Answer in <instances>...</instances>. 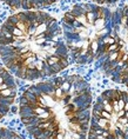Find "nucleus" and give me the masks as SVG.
I'll return each instance as SVG.
<instances>
[{
    "label": "nucleus",
    "mask_w": 128,
    "mask_h": 139,
    "mask_svg": "<svg viewBox=\"0 0 128 139\" xmlns=\"http://www.w3.org/2000/svg\"><path fill=\"white\" fill-rule=\"evenodd\" d=\"M70 86H72V84H70V83H68L67 80L64 81V84L61 85V90L64 91V93H65V94H70Z\"/></svg>",
    "instance_id": "1"
},
{
    "label": "nucleus",
    "mask_w": 128,
    "mask_h": 139,
    "mask_svg": "<svg viewBox=\"0 0 128 139\" xmlns=\"http://www.w3.org/2000/svg\"><path fill=\"white\" fill-rule=\"evenodd\" d=\"M52 70H53V72H54L55 74L56 73H60V72H62L64 71V67L61 66V64L60 62H56V64H54V65H52Z\"/></svg>",
    "instance_id": "2"
},
{
    "label": "nucleus",
    "mask_w": 128,
    "mask_h": 139,
    "mask_svg": "<svg viewBox=\"0 0 128 139\" xmlns=\"http://www.w3.org/2000/svg\"><path fill=\"white\" fill-rule=\"evenodd\" d=\"M120 50V46H119V44H113V45H109L108 48H107V52L108 53H112V52H115V51H119Z\"/></svg>",
    "instance_id": "3"
},
{
    "label": "nucleus",
    "mask_w": 128,
    "mask_h": 139,
    "mask_svg": "<svg viewBox=\"0 0 128 139\" xmlns=\"http://www.w3.org/2000/svg\"><path fill=\"white\" fill-rule=\"evenodd\" d=\"M64 19H66V20H68V21H70V23H73V21H75L76 20V18L73 16V14H70V12L67 11L65 14H64Z\"/></svg>",
    "instance_id": "4"
},
{
    "label": "nucleus",
    "mask_w": 128,
    "mask_h": 139,
    "mask_svg": "<svg viewBox=\"0 0 128 139\" xmlns=\"http://www.w3.org/2000/svg\"><path fill=\"white\" fill-rule=\"evenodd\" d=\"M12 33H13V35H14V37H25V32H22L20 28H18L16 26V28L13 30V32H12Z\"/></svg>",
    "instance_id": "5"
},
{
    "label": "nucleus",
    "mask_w": 128,
    "mask_h": 139,
    "mask_svg": "<svg viewBox=\"0 0 128 139\" xmlns=\"http://www.w3.org/2000/svg\"><path fill=\"white\" fill-rule=\"evenodd\" d=\"M60 64H61V66L64 67V68L66 70L68 66H70V61H68V59H60Z\"/></svg>",
    "instance_id": "6"
},
{
    "label": "nucleus",
    "mask_w": 128,
    "mask_h": 139,
    "mask_svg": "<svg viewBox=\"0 0 128 139\" xmlns=\"http://www.w3.org/2000/svg\"><path fill=\"white\" fill-rule=\"evenodd\" d=\"M101 117H104V118H106V119H108V120H110L112 119V113H109V112H107V111H102L101 112Z\"/></svg>",
    "instance_id": "7"
},
{
    "label": "nucleus",
    "mask_w": 128,
    "mask_h": 139,
    "mask_svg": "<svg viewBox=\"0 0 128 139\" xmlns=\"http://www.w3.org/2000/svg\"><path fill=\"white\" fill-rule=\"evenodd\" d=\"M118 123L122 124V125H127L128 118H127V117H121V118H118Z\"/></svg>",
    "instance_id": "8"
},
{
    "label": "nucleus",
    "mask_w": 128,
    "mask_h": 139,
    "mask_svg": "<svg viewBox=\"0 0 128 139\" xmlns=\"http://www.w3.org/2000/svg\"><path fill=\"white\" fill-rule=\"evenodd\" d=\"M105 111H107V112H109V113H113V111H114V110H113V105L112 104H106L105 105Z\"/></svg>",
    "instance_id": "9"
},
{
    "label": "nucleus",
    "mask_w": 128,
    "mask_h": 139,
    "mask_svg": "<svg viewBox=\"0 0 128 139\" xmlns=\"http://www.w3.org/2000/svg\"><path fill=\"white\" fill-rule=\"evenodd\" d=\"M118 104H119V107H120V110H124V105H126V101H124V99H119V100H118Z\"/></svg>",
    "instance_id": "10"
},
{
    "label": "nucleus",
    "mask_w": 128,
    "mask_h": 139,
    "mask_svg": "<svg viewBox=\"0 0 128 139\" xmlns=\"http://www.w3.org/2000/svg\"><path fill=\"white\" fill-rule=\"evenodd\" d=\"M116 114H118V118L124 117V114H126V111H124V110H120V111H119V112H118Z\"/></svg>",
    "instance_id": "11"
},
{
    "label": "nucleus",
    "mask_w": 128,
    "mask_h": 139,
    "mask_svg": "<svg viewBox=\"0 0 128 139\" xmlns=\"http://www.w3.org/2000/svg\"><path fill=\"white\" fill-rule=\"evenodd\" d=\"M11 112H12V113H16V112H19V106H12Z\"/></svg>",
    "instance_id": "12"
},
{
    "label": "nucleus",
    "mask_w": 128,
    "mask_h": 139,
    "mask_svg": "<svg viewBox=\"0 0 128 139\" xmlns=\"http://www.w3.org/2000/svg\"><path fill=\"white\" fill-rule=\"evenodd\" d=\"M4 83H5L4 78H2V77H0V85H1V84H4Z\"/></svg>",
    "instance_id": "13"
},
{
    "label": "nucleus",
    "mask_w": 128,
    "mask_h": 139,
    "mask_svg": "<svg viewBox=\"0 0 128 139\" xmlns=\"http://www.w3.org/2000/svg\"><path fill=\"white\" fill-rule=\"evenodd\" d=\"M124 111H128V103H126V105H124Z\"/></svg>",
    "instance_id": "14"
},
{
    "label": "nucleus",
    "mask_w": 128,
    "mask_h": 139,
    "mask_svg": "<svg viewBox=\"0 0 128 139\" xmlns=\"http://www.w3.org/2000/svg\"><path fill=\"white\" fill-rule=\"evenodd\" d=\"M96 139H106L105 137H104V135H98V138Z\"/></svg>",
    "instance_id": "15"
},
{
    "label": "nucleus",
    "mask_w": 128,
    "mask_h": 139,
    "mask_svg": "<svg viewBox=\"0 0 128 139\" xmlns=\"http://www.w3.org/2000/svg\"><path fill=\"white\" fill-rule=\"evenodd\" d=\"M124 117H127V118H128V111H126V114H124Z\"/></svg>",
    "instance_id": "16"
}]
</instances>
